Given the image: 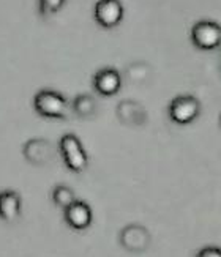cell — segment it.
I'll return each instance as SVG.
<instances>
[{
  "mask_svg": "<svg viewBox=\"0 0 221 257\" xmlns=\"http://www.w3.org/2000/svg\"><path fill=\"white\" fill-rule=\"evenodd\" d=\"M33 107H35L37 114L44 118L65 120L68 117V101H66V98L59 92L49 90V88H43L35 95Z\"/></svg>",
  "mask_w": 221,
  "mask_h": 257,
  "instance_id": "cell-1",
  "label": "cell"
},
{
  "mask_svg": "<svg viewBox=\"0 0 221 257\" xmlns=\"http://www.w3.org/2000/svg\"><path fill=\"white\" fill-rule=\"evenodd\" d=\"M59 150L65 166L71 172L81 174L88 166V156L82 147V142L73 133H66L59 141Z\"/></svg>",
  "mask_w": 221,
  "mask_h": 257,
  "instance_id": "cell-2",
  "label": "cell"
},
{
  "mask_svg": "<svg viewBox=\"0 0 221 257\" xmlns=\"http://www.w3.org/2000/svg\"><path fill=\"white\" fill-rule=\"evenodd\" d=\"M169 118L177 125L193 123L201 114V103L193 95H180L175 96L169 104Z\"/></svg>",
  "mask_w": 221,
  "mask_h": 257,
  "instance_id": "cell-3",
  "label": "cell"
},
{
  "mask_svg": "<svg viewBox=\"0 0 221 257\" xmlns=\"http://www.w3.org/2000/svg\"><path fill=\"white\" fill-rule=\"evenodd\" d=\"M191 41L201 51H213L221 44V26L213 21H199L191 29Z\"/></svg>",
  "mask_w": 221,
  "mask_h": 257,
  "instance_id": "cell-4",
  "label": "cell"
},
{
  "mask_svg": "<svg viewBox=\"0 0 221 257\" xmlns=\"http://www.w3.org/2000/svg\"><path fill=\"white\" fill-rule=\"evenodd\" d=\"M93 15L103 29H114L124 19V5L120 0H98Z\"/></svg>",
  "mask_w": 221,
  "mask_h": 257,
  "instance_id": "cell-5",
  "label": "cell"
},
{
  "mask_svg": "<svg viewBox=\"0 0 221 257\" xmlns=\"http://www.w3.org/2000/svg\"><path fill=\"white\" fill-rule=\"evenodd\" d=\"M119 240H120V244L127 251L142 252V251H146L150 244V233L144 226L130 224L122 229Z\"/></svg>",
  "mask_w": 221,
  "mask_h": 257,
  "instance_id": "cell-6",
  "label": "cell"
},
{
  "mask_svg": "<svg viewBox=\"0 0 221 257\" xmlns=\"http://www.w3.org/2000/svg\"><path fill=\"white\" fill-rule=\"evenodd\" d=\"M26 160L30 164L43 166L48 164L54 160V147L52 144L46 139H30L26 142L24 149H22Z\"/></svg>",
  "mask_w": 221,
  "mask_h": 257,
  "instance_id": "cell-7",
  "label": "cell"
},
{
  "mask_svg": "<svg viewBox=\"0 0 221 257\" xmlns=\"http://www.w3.org/2000/svg\"><path fill=\"white\" fill-rule=\"evenodd\" d=\"M65 222L74 230H84L92 224V208L82 200H74L63 210Z\"/></svg>",
  "mask_w": 221,
  "mask_h": 257,
  "instance_id": "cell-8",
  "label": "cell"
},
{
  "mask_svg": "<svg viewBox=\"0 0 221 257\" xmlns=\"http://www.w3.org/2000/svg\"><path fill=\"white\" fill-rule=\"evenodd\" d=\"M122 87L120 73L114 68H101L93 76V88L101 96H113Z\"/></svg>",
  "mask_w": 221,
  "mask_h": 257,
  "instance_id": "cell-9",
  "label": "cell"
},
{
  "mask_svg": "<svg viewBox=\"0 0 221 257\" xmlns=\"http://www.w3.org/2000/svg\"><path fill=\"white\" fill-rule=\"evenodd\" d=\"M22 210V200L19 193L13 189H5L0 193V219L8 222H16L21 216Z\"/></svg>",
  "mask_w": 221,
  "mask_h": 257,
  "instance_id": "cell-10",
  "label": "cell"
},
{
  "mask_svg": "<svg viewBox=\"0 0 221 257\" xmlns=\"http://www.w3.org/2000/svg\"><path fill=\"white\" fill-rule=\"evenodd\" d=\"M71 109H73V112L76 114V117L84 118V120L85 118H92L96 114V101H95V98L92 95L82 93V95H77L73 99Z\"/></svg>",
  "mask_w": 221,
  "mask_h": 257,
  "instance_id": "cell-11",
  "label": "cell"
},
{
  "mask_svg": "<svg viewBox=\"0 0 221 257\" xmlns=\"http://www.w3.org/2000/svg\"><path fill=\"white\" fill-rule=\"evenodd\" d=\"M76 200L74 197V191L66 185H57L52 189V202L60 207V208H66L68 205H71Z\"/></svg>",
  "mask_w": 221,
  "mask_h": 257,
  "instance_id": "cell-12",
  "label": "cell"
},
{
  "mask_svg": "<svg viewBox=\"0 0 221 257\" xmlns=\"http://www.w3.org/2000/svg\"><path fill=\"white\" fill-rule=\"evenodd\" d=\"M66 0H38V13L43 19L54 16L63 8Z\"/></svg>",
  "mask_w": 221,
  "mask_h": 257,
  "instance_id": "cell-13",
  "label": "cell"
},
{
  "mask_svg": "<svg viewBox=\"0 0 221 257\" xmlns=\"http://www.w3.org/2000/svg\"><path fill=\"white\" fill-rule=\"evenodd\" d=\"M196 257H221V248L218 246H205L197 252Z\"/></svg>",
  "mask_w": 221,
  "mask_h": 257,
  "instance_id": "cell-14",
  "label": "cell"
},
{
  "mask_svg": "<svg viewBox=\"0 0 221 257\" xmlns=\"http://www.w3.org/2000/svg\"><path fill=\"white\" fill-rule=\"evenodd\" d=\"M219 125H221V117H219Z\"/></svg>",
  "mask_w": 221,
  "mask_h": 257,
  "instance_id": "cell-15",
  "label": "cell"
}]
</instances>
